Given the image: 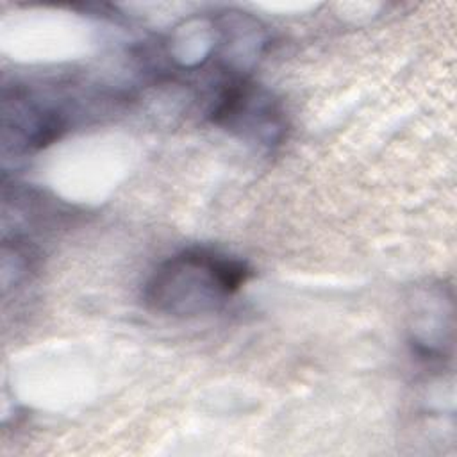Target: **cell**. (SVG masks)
Returning a JSON list of instances; mask_svg holds the SVG:
<instances>
[{
  "instance_id": "obj_1",
  "label": "cell",
  "mask_w": 457,
  "mask_h": 457,
  "mask_svg": "<svg viewBox=\"0 0 457 457\" xmlns=\"http://www.w3.org/2000/svg\"><path fill=\"white\" fill-rule=\"evenodd\" d=\"M248 275L241 261L207 250H189L155 270L145 298L155 311L177 316L202 314L223 303Z\"/></svg>"
},
{
  "instance_id": "obj_2",
  "label": "cell",
  "mask_w": 457,
  "mask_h": 457,
  "mask_svg": "<svg viewBox=\"0 0 457 457\" xmlns=\"http://www.w3.org/2000/svg\"><path fill=\"white\" fill-rule=\"evenodd\" d=\"M211 114L214 123L232 130L257 134L264 141H271L280 129V118L273 100L259 91L255 84L243 79L225 84Z\"/></svg>"
}]
</instances>
